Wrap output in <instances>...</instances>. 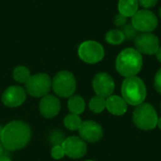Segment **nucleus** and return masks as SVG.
Listing matches in <instances>:
<instances>
[{
	"label": "nucleus",
	"instance_id": "nucleus-16",
	"mask_svg": "<svg viewBox=\"0 0 161 161\" xmlns=\"http://www.w3.org/2000/svg\"><path fill=\"white\" fill-rule=\"evenodd\" d=\"M119 13L124 16L132 17L139 10V1L138 0H119L118 3Z\"/></svg>",
	"mask_w": 161,
	"mask_h": 161
},
{
	"label": "nucleus",
	"instance_id": "nucleus-26",
	"mask_svg": "<svg viewBox=\"0 0 161 161\" xmlns=\"http://www.w3.org/2000/svg\"><path fill=\"white\" fill-rule=\"evenodd\" d=\"M154 86L158 92L161 94V68L157 72L155 78H154Z\"/></svg>",
	"mask_w": 161,
	"mask_h": 161
},
{
	"label": "nucleus",
	"instance_id": "nucleus-14",
	"mask_svg": "<svg viewBox=\"0 0 161 161\" xmlns=\"http://www.w3.org/2000/svg\"><path fill=\"white\" fill-rule=\"evenodd\" d=\"M60 101L57 96L47 94L40 101L39 108L41 114L45 118H54L60 111Z\"/></svg>",
	"mask_w": 161,
	"mask_h": 161
},
{
	"label": "nucleus",
	"instance_id": "nucleus-11",
	"mask_svg": "<svg viewBox=\"0 0 161 161\" xmlns=\"http://www.w3.org/2000/svg\"><path fill=\"white\" fill-rule=\"evenodd\" d=\"M92 88L96 95L108 98L112 95L115 89V83L113 78L108 74L99 73L93 77Z\"/></svg>",
	"mask_w": 161,
	"mask_h": 161
},
{
	"label": "nucleus",
	"instance_id": "nucleus-12",
	"mask_svg": "<svg viewBox=\"0 0 161 161\" xmlns=\"http://www.w3.org/2000/svg\"><path fill=\"white\" fill-rule=\"evenodd\" d=\"M26 99V92L21 86H10L2 94V103L8 108H17Z\"/></svg>",
	"mask_w": 161,
	"mask_h": 161
},
{
	"label": "nucleus",
	"instance_id": "nucleus-18",
	"mask_svg": "<svg viewBox=\"0 0 161 161\" xmlns=\"http://www.w3.org/2000/svg\"><path fill=\"white\" fill-rule=\"evenodd\" d=\"M105 39L107 42H108L111 45H120L123 43L125 40V35L122 30L120 29H112L107 32Z\"/></svg>",
	"mask_w": 161,
	"mask_h": 161
},
{
	"label": "nucleus",
	"instance_id": "nucleus-7",
	"mask_svg": "<svg viewBox=\"0 0 161 161\" xmlns=\"http://www.w3.org/2000/svg\"><path fill=\"white\" fill-rule=\"evenodd\" d=\"M78 57L89 64L100 62L105 57V50L102 44L95 41H85L78 47Z\"/></svg>",
	"mask_w": 161,
	"mask_h": 161
},
{
	"label": "nucleus",
	"instance_id": "nucleus-2",
	"mask_svg": "<svg viewBox=\"0 0 161 161\" xmlns=\"http://www.w3.org/2000/svg\"><path fill=\"white\" fill-rule=\"evenodd\" d=\"M143 64L142 54L135 48H125L118 56L115 61L117 72L125 76H136L142 70Z\"/></svg>",
	"mask_w": 161,
	"mask_h": 161
},
{
	"label": "nucleus",
	"instance_id": "nucleus-1",
	"mask_svg": "<svg viewBox=\"0 0 161 161\" xmlns=\"http://www.w3.org/2000/svg\"><path fill=\"white\" fill-rule=\"evenodd\" d=\"M31 137V128L25 122L12 121L3 127L0 142L7 150L17 151L27 146Z\"/></svg>",
	"mask_w": 161,
	"mask_h": 161
},
{
	"label": "nucleus",
	"instance_id": "nucleus-20",
	"mask_svg": "<svg viewBox=\"0 0 161 161\" xmlns=\"http://www.w3.org/2000/svg\"><path fill=\"white\" fill-rule=\"evenodd\" d=\"M13 78L18 82V83H25L30 75V71L27 67L25 66H17L15 67V69L13 70Z\"/></svg>",
	"mask_w": 161,
	"mask_h": 161
},
{
	"label": "nucleus",
	"instance_id": "nucleus-6",
	"mask_svg": "<svg viewBox=\"0 0 161 161\" xmlns=\"http://www.w3.org/2000/svg\"><path fill=\"white\" fill-rule=\"evenodd\" d=\"M25 92L33 97H43L49 93L52 89V78L43 73L31 75L25 83Z\"/></svg>",
	"mask_w": 161,
	"mask_h": 161
},
{
	"label": "nucleus",
	"instance_id": "nucleus-27",
	"mask_svg": "<svg viewBox=\"0 0 161 161\" xmlns=\"http://www.w3.org/2000/svg\"><path fill=\"white\" fill-rule=\"evenodd\" d=\"M156 55V57H157V59L161 62V46H159V48L158 49V51H157V53L155 54Z\"/></svg>",
	"mask_w": 161,
	"mask_h": 161
},
{
	"label": "nucleus",
	"instance_id": "nucleus-9",
	"mask_svg": "<svg viewBox=\"0 0 161 161\" xmlns=\"http://www.w3.org/2000/svg\"><path fill=\"white\" fill-rule=\"evenodd\" d=\"M134 42L136 50L144 55H155L159 48V40L152 32L138 34Z\"/></svg>",
	"mask_w": 161,
	"mask_h": 161
},
{
	"label": "nucleus",
	"instance_id": "nucleus-31",
	"mask_svg": "<svg viewBox=\"0 0 161 161\" xmlns=\"http://www.w3.org/2000/svg\"><path fill=\"white\" fill-rule=\"evenodd\" d=\"M2 131H3V126L0 125V136H1V134H2Z\"/></svg>",
	"mask_w": 161,
	"mask_h": 161
},
{
	"label": "nucleus",
	"instance_id": "nucleus-13",
	"mask_svg": "<svg viewBox=\"0 0 161 161\" xmlns=\"http://www.w3.org/2000/svg\"><path fill=\"white\" fill-rule=\"evenodd\" d=\"M78 133L83 141L91 143L99 142L103 138L104 134L102 126L94 121L82 122L78 129Z\"/></svg>",
	"mask_w": 161,
	"mask_h": 161
},
{
	"label": "nucleus",
	"instance_id": "nucleus-30",
	"mask_svg": "<svg viewBox=\"0 0 161 161\" xmlns=\"http://www.w3.org/2000/svg\"><path fill=\"white\" fill-rule=\"evenodd\" d=\"M158 126L159 127V129L161 130V118H159L158 121Z\"/></svg>",
	"mask_w": 161,
	"mask_h": 161
},
{
	"label": "nucleus",
	"instance_id": "nucleus-25",
	"mask_svg": "<svg viewBox=\"0 0 161 161\" xmlns=\"http://www.w3.org/2000/svg\"><path fill=\"white\" fill-rule=\"evenodd\" d=\"M138 1H139V5H141L144 9H148L155 7L158 0H138Z\"/></svg>",
	"mask_w": 161,
	"mask_h": 161
},
{
	"label": "nucleus",
	"instance_id": "nucleus-32",
	"mask_svg": "<svg viewBox=\"0 0 161 161\" xmlns=\"http://www.w3.org/2000/svg\"><path fill=\"white\" fill-rule=\"evenodd\" d=\"M159 16H160V18H161V8H159Z\"/></svg>",
	"mask_w": 161,
	"mask_h": 161
},
{
	"label": "nucleus",
	"instance_id": "nucleus-21",
	"mask_svg": "<svg viewBox=\"0 0 161 161\" xmlns=\"http://www.w3.org/2000/svg\"><path fill=\"white\" fill-rule=\"evenodd\" d=\"M90 109L94 113H101L106 108V98L101 96H94L89 103Z\"/></svg>",
	"mask_w": 161,
	"mask_h": 161
},
{
	"label": "nucleus",
	"instance_id": "nucleus-28",
	"mask_svg": "<svg viewBox=\"0 0 161 161\" xmlns=\"http://www.w3.org/2000/svg\"><path fill=\"white\" fill-rule=\"evenodd\" d=\"M0 161H11V159H10L9 158H8L7 156L1 155V156H0Z\"/></svg>",
	"mask_w": 161,
	"mask_h": 161
},
{
	"label": "nucleus",
	"instance_id": "nucleus-24",
	"mask_svg": "<svg viewBox=\"0 0 161 161\" xmlns=\"http://www.w3.org/2000/svg\"><path fill=\"white\" fill-rule=\"evenodd\" d=\"M127 23V18L121 13H118L114 17V25L119 27H123Z\"/></svg>",
	"mask_w": 161,
	"mask_h": 161
},
{
	"label": "nucleus",
	"instance_id": "nucleus-10",
	"mask_svg": "<svg viewBox=\"0 0 161 161\" xmlns=\"http://www.w3.org/2000/svg\"><path fill=\"white\" fill-rule=\"evenodd\" d=\"M65 156H68L71 158L78 159L83 158L87 154V144L86 142L81 138L76 136H71L66 138L61 143Z\"/></svg>",
	"mask_w": 161,
	"mask_h": 161
},
{
	"label": "nucleus",
	"instance_id": "nucleus-29",
	"mask_svg": "<svg viewBox=\"0 0 161 161\" xmlns=\"http://www.w3.org/2000/svg\"><path fill=\"white\" fill-rule=\"evenodd\" d=\"M3 150H4V147H3V145H2V143L0 142V156L3 154Z\"/></svg>",
	"mask_w": 161,
	"mask_h": 161
},
{
	"label": "nucleus",
	"instance_id": "nucleus-15",
	"mask_svg": "<svg viewBox=\"0 0 161 161\" xmlns=\"http://www.w3.org/2000/svg\"><path fill=\"white\" fill-rule=\"evenodd\" d=\"M106 108L113 115L122 116L127 111V103L123 97L110 95L106 99Z\"/></svg>",
	"mask_w": 161,
	"mask_h": 161
},
{
	"label": "nucleus",
	"instance_id": "nucleus-34",
	"mask_svg": "<svg viewBox=\"0 0 161 161\" xmlns=\"http://www.w3.org/2000/svg\"><path fill=\"white\" fill-rule=\"evenodd\" d=\"M160 109H161V103H160Z\"/></svg>",
	"mask_w": 161,
	"mask_h": 161
},
{
	"label": "nucleus",
	"instance_id": "nucleus-8",
	"mask_svg": "<svg viewBox=\"0 0 161 161\" xmlns=\"http://www.w3.org/2000/svg\"><path fill=\"white\" fill-rule=\"evenodd\" d=\"M132 25L139 32H152L158 25L157 16L148 9L138 10L132 16Z\"/></svg>",
	"mask_w": 161,
	"mask_h": 161
},
{
	"label": "nucleus",
	"instance_id": "nucleus-22",
	"mask_svg": "<svg viewBox=\"0 0 161 161\" xmlns=\"http://www.w3.org/2000/svg\"><path fill=\"white\" fill-rule=\"evenodd\" d=\"M125 35V38L128 41L135 40V38L138 36V30L135 28V26L132 25V23H126L121 29Z\"/></svg>",
	"mask_w": 161,
	"mask_h": 161
},
{
	"label": "nucleus",
	"instance_id": "nucleus-19",
	"mask_svg": "<svg viewBox=\"0 0 161 161\" xmlns=\"http://www.w3.org/2000/svg\"><path fill=\"white\" fill-rule=\"evenodd\" d=\"M63 124H64V126L71 130V131H75V130H78L81 124H82V121H81V118L79 117V115H76V114H68L64 120H63Z\"/></svg>",
	"mask_w": 161,
	"mask_h": 161
},
{
	"label": "nucleus",
	"instance_id": "nucleus-23",
	"mask_svg": "<svg viewBox=\"0 0 161 161\" xmlns=\"http://www.w3.org/2000/svg\"><path fill=\"white\" fill-rule=\"evenodd\" d=\"M65 156L64 149L61 144H56L51 149V157L55 159H61Z\"/></svg>",
	"mask_w": 161,
	"mask_h": 161
},
{
	"label": "nucleus",
	"instance_id": "nucleus-33",
	"mask_svg": "<svg viewBox=\"0 0 161 161\" xmlns=\"http://www.w3.org/2000/svg\"><path fill=\"white\" fill-rule=\"evenodd\" d=\"M86 161H93V160H86Z\"/></svg>",
	"mask_w": 161,
	"mask_h": 161
},
{
	"label": "nucleus",
	"instance_id": "nucleus-4",
	"mask_svg": "<svg viewBox=\"0 0 161 161\" xmlns=\"http://www.w3.org/2000/svg\"><path fill=\"white\" fill-rule=\"evenodd\" d=\"M133 123L135 125L142 130H152L158 125V113L155 108L147 103H142L134 109L133 112Z\"/></svg>",
	"mask_w": 161,
	"mask_h": 161
},
{
	"label": "nucleus",
	"instance_id": "nucleus-5",
	"mask_svg": "<svg viewBox=\"0 0 161 161\" xmlns=\"http://www.w3.org/2000/svg\"><path fill=\"white\" fill-rule=\"evenodd\" d=\"M52 89L56 95L62 98L74 95L76 89V79L74 74L66 70L58 72L52 79Z\"/></svg>",
	"mask_w": 161,
	"mask_h": 161
},
{
	"label": "nucleus",
	"instance_id": "nucleus-3",
	"mask_svg": "<svg viewBox=\"0 0 161 161\" xmlns=\"http://www.w3.org/2000/svg\"><path fill=\"white\" fill-rule=\"evenodd\" d=\"M121 92L125 101L136 107L144 102L147 94L144 82L138 76L126 77L122 84Z\"/></svg>",
	"mask_w": 161,
	"mask_h": 161
},
{
	"label": "nucleus",
	"instance_id": "nucleus-17",
	"mask_svg": "<svg viewBox=\"0 0 161 161\" xmlns=\"http://www.w3.org/2000/svg\"><path fill=\"white\" fill-rule=\"evenodd\" d=\"M86 108L85 100L79 95H72L68 100V108L71 113L80 115L84 112Z\"/></svg>",
	"mask_w": 161,
	"mask_h": 161
}]
</instances>
